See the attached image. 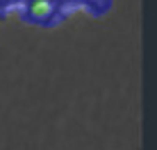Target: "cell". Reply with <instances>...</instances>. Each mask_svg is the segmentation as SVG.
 <instances>
[{
  "label": "cell",
  "mask_w": 157,
  "mask_h": 150,
  "mask_svg": "<svg viewBox=\"0 0 157 150\" xmlns=\"http://www.w3.org/2000/svg\"><path fill=\"white\" fill-rule=\"evenodd\" d=\"M23 18L32 25H50L55 18V0H25Z\"/></svg>",
  "instance_id": "cell-1"
},
{
  "label": "cell",
  "mask_w": 157,
  "mask_h": 150,
  "mask_svg": "<svg viewBox=\"0 0 157 150\" xmlns=\"http://www.w3.org/2000/svg\"><path fill=\"white\" fill-rule=\"evenodd\" d=\"M75 2H82V5H86V2H91V0H75Z\"/></svg>",
  "instance_id": "cell-2"
},
{
  "label": "cell",
  "mask_w": 157,
  "mask_h": 150,
  "mask_svg": "<svg viewBox=\"0 0 157 150\" xmlns=\"http://www.w3.org/2000/svg\"><path fill=\"white\" fill-rule=\"evenodd\" d=\"M12 2H25V0H12Z\"/></svg>",
  "instance_id": "cell-3"
}]
</instances>
